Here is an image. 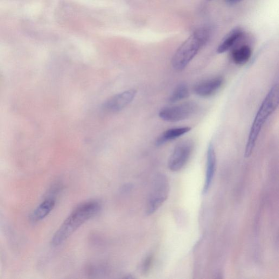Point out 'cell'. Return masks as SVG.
Masks as SVG:
<instances>
[{
    "label": "cell",
    "instance_id": "7c38bea8",
    "mask_svg": "<svg viewBox=\"0 0 279 279\" xmlns=\"http://www.w3.org/2000/svg\"><path fill=\"white\" fill-rule=\"evenodd\" d=\"M252 50L250 46L243 45L234 48L232 52L231 58L235 64L243 65L249 60L252 57Z\"/></svg>",
    "mask_w": 279,
    "mask_h": 279
},
{
    "label": "cell",
    "instance_id": "277c9868",
    "mask_svg": "<svg viewBox=\"0 0 279 279\" xmlns=\"http://www.w3.org/2000/svg\"><path fill=\"white\" fill-rule=\"evenodd\" d=\"M169 192L168 178L164 174H157L152 180L146 206V214L150 215L155 213L168 198Z\"/></svg>",
    "mask_w": 279,
    "mask_h": 279
},
{
    "label": "cell",
    "instance_id": "ba28073f",
    "mask_svg": "<svg viewBox=\"0 0 279 279\" xmlns=\"http://www.w3.org/2000/svg\"><path fill=\"white\" fill-rule=\"evenodd\" d=\"M223 79L221 77H215L201 81L194 87L195 94L201 97H209L213 96L222 86Z\"/></svg>",
    "mask_w": 279,
    "mask_h": 279
},
{
    "label": "cell",
    "instance_id": "5bb4252c",
    "mask_svg": "<svg viewBox=\"0 0 279 279\" xmlns=\"http://www.w3.org/2000/svg\"><path fill=\"white\" fill-rule=\"evenodd\" d=\"M189 96V89L184 83H181L173 90L169 97V101L177 103L187 99Z\"/></svg>",
    "mask_w": 279,
    "mask_h": 279
},
{
    "label": "cell",
    "instance_id": "4fadbf2b",
    "mask_svg": "<svg viewBox=\"0 0 279 279\" xmlns=\"http://www.w3.org/2000/svg\"><path fill=\"white\" fill-rule=\"evenodd\" d=\"M55 203V199H46L34 211L32 215L33 219L34 221H39L45 218L52 212Z\"/></svg>",
    "mask_w": 279,
    "mask_h": 279
},
{
    "label": "cell",
    "instance_id": "52a82bcc",
    "mask_svg": "<svg viewBox=\"0 0 279 279\" xmlns=\"http://www.w3.org/2000/svg\"><path fill=\"white\" fill-rule=\"evenodd\" d=\"M136 94L135 90L130 89L115 95L104 102L103 108L111 113L121 111L134 100Z\"/></svg>",
    "mask_w": 279,
    "mask_h": 279
},
{
    "label": "cell",
    "instance_id": "9c48e42d",
    "mask_svg": "<svg viewBox=\"0 0 279 279\" xmlns=\"http://www.w3.org/2000/svg\"><path fill=\"white\" fill-rule=\"evenodd\" d=\"M216 162H217V159H216L214 146L211 143L209 144L207 151L206 176L203 191H202L204 194L207 193L212 184L216 169Z\"/></svg>",
    "mask_w": 279,
    "mask_h": 279
},
{
    "label": "cell",
    "instance_id": "30bf717a",
    "mask_svg": "<svg viewBox=\"0 0 279 279\" xmlns=\"http://www.w3.org/2000/svg\"><path fill=\"white\" fill-rule=\"evenodd\" d=\"M243 36L244 32L241 29L233 30L221 41L217 48V53L222 54L231 50L242 39Z\"/></svg>",
    "mask_w": 279,
    "mask_h": 279
},
{
    "label": "cell",
    "instance_id": "7a4b0ae2",
    "mask_svg": "<svg viewBox=\"0 0 279 279\" xmlns=\"http://www.w3.org/2000/svg\"><path fill=\"white\" fill-rule=\"evenodd\" d=\"M278 87L277 84H275L272 86L266 97L264 98L251 127L245 153H244V157L246 158L252 156L263 125L269 116L278 108Z\"/></svg>",
    "mask_w": 279,
    "mask_h": 279
},
{
    "label": "cell",
    "instance_id": "8fae6325",
    "mask_svg": "<svg viewBox=\"0 0 279 279\" xmlns=\"http://www.w3.org/2000/svg\"><path fill=\"white\" fill-rule=\"evenodd\" d=\"M192 129L190 127H180L171 128L163 132L157 140L156 145L160 146L165 144L174 141L190 132Z\"/></svg>",
    "mask_w": 279,
    "mask_h": 279
},
{
    "label": "cell",
    "instance_id": "3957f363",
    "mask_svg": "<svg viewBox=\"0 0 279 279\" xmlns=\"http://www.w3.org/2000/svg\"><path fill=\"white\" fill-rule=\"evenodd\" d=\"M210 36L211 31L207 28H201L193 33L174 53L173 68L178 71H183L207 43Z\"/></svg>",
    "mask_w": 279,
    "mask_h": 279
},
{
    "label": "cell",
    "instance_id": "5b68a950",
    "mask_svg": "<svg viewBox=\"0 0 279 279\" xmlns=\"http://www.w3.org/2000/svg\"><path fill=\"white\" fill-rule=\"evenodd\" d=\"M198 108V105L195 102H185L162 109L159 111V116L166 122H178L191 117L196 113Z\"/></svg>",
    "mask_w": 279,
    "mask_h": 279
},
{
    "label": "cell",
    "instance_id": "8992f818",
    "mask_svg": "<svg viewBox=\"0 0 279 279\" xmlns=\"http://www.w3.org/2000/svg\"><path fill=\"white\" fill-rule=\"evenodd\" d=\"M193 149V143L192 141H185L178 144L169 159V169L173 172L182 169L189 160Z\"/></svg>",
    "mask_w": 279,
    "mask_h": 279
},
{
    "label": "cell",
    "instance_id": "9a60e30c",
    "mask_svg": "<svg viewBox=\"0 0 279 279\" xmlns=\"http://www.w3.org/2000/svg\"><path fill=\"white\" fill-rule=\"evenodd\" d=\"M153 261V256L152 254H150L146 257L141 266V270L143 274H147L149 273L151 268Z\"/></svg>",
    "mask_w": 279,
    "mask_h": 279
},
{
    "label": "cell",
    "instance_id": "6da1fadb",
    "mask_svg": "<svg viewBox=\"0 0 279 279\" xmlns=\"http://www.w3.org/2000/svg\"><path fill=\"white\" fill-rule=\"evenodd\" d=\"M99 201L90 200L76 207L54 234L52 245L58 247L65 242L82 224L101 211Z\"/></svg>",
    "mask_w": 279,
    "mask_h": 279
},
{
    "label": "cell",
    "instance_id": "2e32d148",
    "mask_svg": "<svg viewBox=\"0 0 279 279\" xmlns=\"http://www.w3.org/2000/svg\"><path fill=\"white\" fill-rule=\"evenodd\" d=\"M229 4H236L241 1V0H226Z\"/></svg>",
    "mask_w": 279,
    "mask_h": 279
}]
</instances>
